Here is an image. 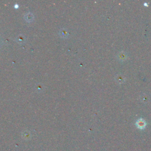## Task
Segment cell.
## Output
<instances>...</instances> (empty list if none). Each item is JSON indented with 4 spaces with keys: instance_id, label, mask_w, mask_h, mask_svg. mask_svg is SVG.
<instances>
[{
    "instance_id": "1",
    "label": "cell",
    "mask_w": 151,
    "mask_h": 151,
    "mask_svg": "<svg viewBox=\"0 0 151 151\" xmlns=\"http://www.w3.org/2000/svg\"><path fill=\"white\" fill-rule=\"evenodd\" d=\"M137 128L140 129H144L146 126V123L143 119H139L137 121L136 123Z\"/></svg>"
}]
</instances>
